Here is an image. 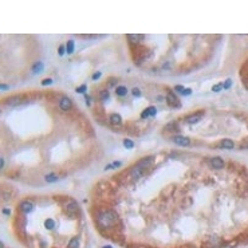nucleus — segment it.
I'll return each mask as SVG.
<instances>
[{
	"mask_svg": "<svg viewBox=\"0 0 248 248\" xmlns=\"http://www.w3.org/2000/svg\"><path fill=\"white\" fill-rule=\"evenodd\" d=\"M172 141L176 143V145H180V146H189L191 145V138L188 137H182V136H175L172 137Z\"/></svg>",
	"mask_w": 248,
	"mask_h": 248,
	"instance_id": "nucleus-5",
	"label": "nucleus"
},
{
	"mask_svg": "<svg viewBox=\"0 0 248 248\" xmlns=\"http://www.w3.org/2000/svg\"><path fill=\"white\" fill-rule=\"evenodd\" d=\"M117 83H118V79H117V78H110V79L107 80V86H109V87H113V86H115Z\"/></svg>",
	"mask_w": 248,
	"mask_h": 248,
	"instance_id": "nucleus-21",
	"label": "nucleus"
},
{
	"mask_svg": "<svg viewBox=\"0 0 248 248\" xmlns=\"http://www.w3.org/2000/svg\"><path fill=\"white\" fill-rule=\"evenodd\" d=\"M67 248H79V239L75 236V238H71L69 244H67Z\"/></svg>",
	"mask_w": 248,
	"mask_h": 248,
	"instance_id": "nucleus-15",
	"label": "nucleus"
},
{
	"mask_svg": "<svg viewBox=\"0 0 248 248\" xmlns=\"http://www.w3.org/2000/svg\"><path fill=\"white\" fill-rule=\"evenodd\" d=\"M109 122L114 126H118L122 123V117L119 114H117V113H113V114L109 115Z\"/></svg>",
	"mask_w": 248,
	"mask_h": 248,
	"instance_id": "nucleus-9",
	"label": "nucleus"
},
{
	"mask_svg": "<svg viewBox=\"0 0 248 248\" xmlns=\"http://www.w3.org/2000/svg\"><path fill=\"white\" fill-rule=\"evenodd\" d=\"M170 129H177V125L173 123V122H170V123H168V125L165 126V130H166V132H170Z\"/></svg>",
	"mask_w": 248,
	"mask_h": 248,
	"instance_id": "nucleus-24",
	"label": "nucleus"
},
{
	"mask_svg": "<svg viewBox=\"0 0 248 248\" xmlns=\"http://www.w3.org/2000/svg\"><path fill=\"white\" fill-rule=\"evenodd\" d=\"M166 102H168V105L170 106V107H180V106H181V103H180V101H178V98L176 97L173 93H168V95H166Z\"/></svg>",
	"mask_w": 248,
	"mask_h": 248,
	"instance_id": "nucleus-7",
	"label": "nucleus"
},
{
	"mask_svg": "<svg viewBox=\"0 0 248 248\" xmlns=\"http://www.w3.org/2000/svg\"><path fill=\"white\" fill-rule=\"evenodd\" d=\"M44 227L47 228L48 231H51L54 227H55V220H54V219H51V217L46 219V220H44Z\"/></svg>",
	"mask_w": 248,
	"mask_h": 248,
	"instance_id": "nucleus-16",
	"label": "nucleus"
},
{
	"mask_svg": "<svg viewBox=\"0 0 248 248\" xmlns=\"http://www.w3.org/2000/svg\"><path fill=\"white\" fill-rule=\"evenodd\" d=\"M86 90H87V86H86V85H82V86H79V87L77 89V93H80V94H83Z\"/></svg>",
	"mask_w": 248,
	"mask_h": 248,
	"instance_id": "nucleus-25",
	"label": "nucleus"
},
{
	"mask_svg": "<svg viewBox=\"0 0 248 248\" xmlns=\"http://www.w3.org/2000/svg\"><path fill=\"white\" fill-rule=\"evenodd\" d=\"M3 213L8 216V215H10V209H7V208H4V209H3Z\"/></svg>",
	"mask_w": 248,
	"mask_h": 248,
	"instance_id": "nucleus-36",
	"label": "nucleus"
},
{
	"mask_svg": "<svg viewBox=\"0 0 248 248\" xmlns=\"http://www.w3.org/2000/svg\"><path fill=\"white\" fill-rule=\"evenodd\" d=\"M58 176L55 175V173H48V175H46L44 176V180L47 182H54V181H56V180H58Z\"/></svg>",
	"mask_w": 248,
	"mask_h": 248,
	"instance_id": "nucleus-17",
	"label": "nucleus"
},
{
	"mask_svg": "<svg viewBox=\"0 0 248 248\" xmlns=\"http://www.w3.org/2000/svg\"><path fill=\"white\" fill-rule=\"evenodd\" d=\"M231 85H232V80L231 79H228L225 83H224V89H229L231 87Z\"/></svg>",
	"mask_w": 248,
	"mask_h": 248,
	"instance_id": "nucleus-30",
	"label": "nucleus"
},
{
	"mask_svg": "<svg viewBox=\"0 0 248 248\" xmlns=\"http://www.w3.org/2000/svg\"><path fill=\"white\" fill-rule=\"evenodd\" d=\"M51 83H53V79H43L42 80L43 86H47V85H51Z\"/></svg>",
	"mask_w": 248,
	"mask_h": 248,
	"instance_id": "nucleus-29",
	"label": "nucleus"
},
{
	"mask_svg": "<svg viewBox=\"0 0 248 248\" xmlns=\"http://www.w3.org/2000/svg\"><path fill=\"white\" fill-rule=\"evenodd\" d=\"M201 115H203V113H197V114H193V115H189V117H186L185 121L188 123H195V122H199L200 118H201Z\"/></svg>",
	"mask_w": 248,
	"mask_h": 248,
	"instance_id": "nucleus-10",
	"label": "nucleus"
},
{
	"mask_svg": "<svg viewBox=\"0 0 248 248\" xmlns=\"http://www.w3.org/2000/svg\"><path fill=\"white\" fill-rule=\"evenodd\" d=\"M64 51H66V44H60L59 48H58V53H59V55H63V54H64Z\"/></svg>",
	"mask_w": 248,
	"mask_h": 248,
	"instance_id": "nucleus-27",
	"label": "nucleus"
},
{
	"mask_svg": "<svg viewBox=\"0 0 248 248\" xmlns=\"http://www.w3.org/2000/svg\"><path fill=\"white\" fill-rule=\"evenodd\" d=\"M23 103V97L20 95H15V97H8L6 101H4V105L7 106H18Z\"/></svg>",
	"mask_w": 248,
	"mask_h": 248,
	"instance_id": "nucleus-6",
	"label": "nucleus"
},
{
	"mask_svg": "<svg viewBox=\"0 0 248 248\" xmlns=\"http://www.w3.org/2000/svg\"><path fill=\"white\" fill-rule=\"evenodd\" d=\"M220 148H223V149H233L235 142L232 140H223L220 142Z\"/></svg>",
	"mask_w": 248,
	"mask_h": 248,
	"instance_id": "nucleus-11",
	"label": "nucleus"
},
{
	"mask_svg": "<svg viewBox=\"0 0 248 248\" xmlns=\"http://www.w3.org/2000/svg\"><path fill=\"white\" fill-rule=\"evenodd\" d=\"M221 86H223V85L219 83V85H216V86H213L212 90H213V91H220V90H221Z\"/></svg>",
	"mask_w": 248,
	"mask_h": 248,
	"instance_id": "nucleus-31",
	"label": "nucleus"
},
{
	"mask_svg": "<svg viewBox=\"0 0 248 248\" xmlns=\"http://www.w3.org/2000/svg\"><path fill=\"white\" fill-rule=\"evenodd\" d=\"M175 90L177 91V93H184V90H185V89H184V86H182V85H177V86H175Z\"/></svg>",
	"mask_w": 248,
	"mask_h": 248,
	"instance_id": "nucleus-28",
	"label": "nucleus"
},
{
	"mask_svg": "<svg viewBox=\"0 0 248 248\" xmlns=\"http://www.w3.org/2000/svg\"><path fill=\"white\" fill-rule=\"evenodd\" d=\"M77 209H78L77 203H74V201H70L69 204H66V211H67L69 213H74V212H77Z\"/></svg>",
	"mask_w": 248,
	"mask_h": 248,
	"instance_id": "nucleus-14",
	"label": "nucleus"
},
{
	"mask_svg": "<svg viewBox=\"0 0 248 248\" xmlns=\"http://www.w3.org/2000/svg\"><path fill=\"white\" fill-rule=\"evenodd\" d=\"M90 98L91 97H89V95H86V97H85V99H86V103H87V105H90V102H91Z\"/></svg>",
	"mask_w": 248,
	"mask_h": 248,
	"instance_id": "nucleus-34",
	"label": "nucleus"
},
{
	"mask_svg": "<svg viewBox=\"0 0 248 248\" xmlns=\"http://www.w3.org/2000/svg\"><path fill=\"white\" fill-rule=\"evenodd\" d=\"M148 114H149V117H152V115H156V113H157V109L154 107V106H150V107H148Z\"/></svg>",
	"mask_w": 248,
	"mask_h": 248,
	"instance_id": "nucleus-22",
	"label": "nucleus"
},
{
	"mask_svg": "<svg viewBox=\"0 0 248 248\" xmlns=\"http://www.w3.org/2000/svg\"><path fill=\"white\" fill-rule=\"evenodd\" d=\"M59 109L62 112H69L73 109V101L69 97H62L59 99Z\"/></svg>",
	"mask_w": 248,
	"mask_h": 248,
	"instance_id": "nucleus-3",
	"label": "nucleus"
},
{
	"mask_svg": "<svg viewBox=\"0 0 248 248\" xmlns=\"http://www.w3.org/2000/svg\"><path fill=\"white\" fill-rule=\"evenodd\" d=\"M117 220H118L117 213H114L113 211H105V212L99 213L98 224L101 225V228H109L112 227L114 223H117Z\"/></svg>",
	"mask_w": 248,
	"mask_h": 248,
	"instance_id": "nucleus-2",
	"label": "nucleus"
},
{
	"mask_svg": "<svg viewBox=\"0 0 248 248\" xmlns=\"http://www.w3.org/2000/svg\"><path fill=\"white\" fill-rule=\"evenodd\" d=\"M123 146H125L126 149H132V148L134 146V142L132 140H129V138H126V140H123Z\"/></svg>",
	"mask_w": 248,
	"mask_h": 248,
	"instance_id": "nucleus-20",
	"label": "nucleus"
},
{
	"mask_svg": "<svg viewBox=\"0 0 248 248\" xmlns=\"http://www.w3.org/2000/svg\"><path fill=\"white\" fill-rule=\"evenodd\" d=\"M99 98H101L102 101L109 99V98H110V93H109V90H102L101 93H99Z\"/></svg>",
	"mask_w": 248,
	"mask_h": 248,
	"instance_id": "nucleus-19",
	"label": "nucleus"
},
{
	"mask_svg": "<svg viewBox=\"0 0 248 248\" xmlns=\"http://www.w3.org/2000/svg\"><path fill=\"white\" fill-rule=\"evenodd\" d=\"M115 94L118 95V97H125L127 94V89L125 86H117L115 87Z\"/></svg>",
	"mask_w": 248,
	"mask_h": 248,
	"instance_id": "nucleus-13",
	"label": "nucleus"
},
{
	"mask_svg": "<svg viewBox=\"0 0 248 248\" xmlns=\"http://www.w3.org/2000/svg\"><path fill=\"white\" fill-rule=\"evenodd\" d=\"M244 85L247 86V89H248V79H244Z\"/></svg>",
	"mask_w": 248,
	"mask_h": 248,
	"instance_id": "nucleus-39",
	"label": "nucleus"
},
{
	"mask_svg": "<svg viewBox=\"0 0 248 248\" xmlns=\"http://www.w3.org/2000/svg\"><path fill=\"white\" fill-rule=\"evenodd\" d=\"M34 208H35V204L30 201V200H24V201H21L19 204V209H20L21 213H30L34 211Z\"/></svg>",
	"mask_w": 248,
	"mask_h": 248,
	"instance_id": "nucleus-4",
	"label": "nucleus"
},
{
	"mask_svg": "<svg viewBox=\"0 0 248 248\" xmlns=\"http://www.w3.org/2000/svg\"><path fill=\"white\" fill-rule=\"evenodd\" d=\"M209 164H211V166H212L213 169H223L224 166H225V162H224V160L223 158H220V157H213V158H211V161H209Z\"/></svg>",
	"mask_w": 248,
	"mask_h": 248,
	"instance_id": "nucleus-8",
	"label": "nucleus"
},
{
	"mask_svg": "<svg viewBox=\"0 0 248 248\" xmlns=\"http://www.w3.org/2000/svg\"><path fill=\"white\" fill-rule=\"evenodd\" d=\"M102 248H113V247H112V245H103Z\"/></svg>",
	"mask_w": 248,
	"mask_h": 248,
	"instance_id": "nucleus-40",
	"label": "nucleus"
},
{
	"mask_svg": "<svg viewBox=\"0 0 248 248\" xmlns=\"http://www.w3.org/2000/svg\"><path fill=\"white\" fill-rule=\"evenodd\" d=\"M0 168H4V158L0 160Z\"/></svg>",
	"mask_w": 248,
	"mask_h": 248,
	"instance_id": "nucleus-38",
	"label": "nucleus"
},
{
	"mask_svg": "<svg viewBox=\"0 0 248 248\" xmlns=\"http://www.w3.org/2000/svg\"><path fill=\"white\" fill-rule=\"evenodd\" d=\"M132 94H133L134 97H141V90L140 89H137V87H134L133 90H132Z\"/></svg>",
	"mask_w": 248,
	"mask_h": 248,
	"instance_id": "nucleus-26",
	"label": "nucleus"
},
{
	"mask_svg": "<svg viewBox=\"0 0 248 248\" xmlns=\"http://www.w3.org/2000/svg\"><path fill=\"white\" fill-rule=\"evenodd\" d=\"M66 53L69 54V55L74 53V42H73V40H69V42H67V44H66Z\"/></svg>",
	"mask_w": 248,
	"mask_h": 248,
	"instance_id": "nucleus-18",
	"label": "nucleus"
},
{
	"mask_svg": "<svg viewBox=\"0 0 248 248\" xmlns=\"http://www.w3.org/2000/svg\"><path fill=\"white\" fill-rule=\"evenodd\" d=\"M121 165H122V162H121V161H114L113 166H114V168H118V166H121Z\"/></svg>",
	"mask_w": 248,
	"mask_h": 248,
	"instance_id": "nucleus-33",
	"label": "nucleus"
},
{
	"mask_svg": "<svg viewBox=\"0 0 248 248\" xmlns=\"http://www.w3.org/2000/svg\"><path fill=\"white\" fill-rule=\"evenodd\" d=\"M42 69H43V64H42V63H36L35 66L32 67V71H34V73H39V71L42 70Z\"/></svg>",
	"mask_w": 248,
	"mask_h": 248,
	"instance_id": "nucleus-23",
	"label": "nucleus"
},
{
	"mask_svg": "<svg viewBox=\"0 0 248 248\" xmlns=\"http://www.w3.org/2000/svg\"><path fill=\"white\" fill-rule=\"evenodd\" d=\"M99 77H101V73L98 71V73H95L94 75H93V79H94V80H97V79H99Z\"/></svg>",
	"mask_w": 248,
	"mask_h": 248,
	"instance_id": "nucleus-32",
	"label": "nucleus"
},
{
	"mask_svg": "<svg viewBox=\"0 0 248 248\" xmlns=\"http://www.w3.org/2000/svg\"><path fill=\"white\" fill-rule=\"evenodd\" d=\"M0 87H1V90H7V89H8V86H7V85H4V83H3V85H1V86H0Z\"/></svg>",
	"mask_w": 248,
	"mask_h": 248,
	"instance_id": "nucleus-37",
	"label": "nucleus"
},
{
	"mask_svg": "<svg viewBox=\"0 0 248 248\" xmlns=\"http://www.w3.org/2000/svg\"><path fill=\"white\" fill-rule=\"evenodd\" d=\"M191 93H192V91H191V90H189V89H188V90H184V93H182V95H189V94H191Z\"/></svg>",
	"mask_w": 248,
	"mask_h": 248,
	"instance_id": "nucleus-35",
	"label": "nucleus"
},
{
	"mask_svg": "<svg viewBox=\"0 0 248 248\" xmlns=\"http://www.w3.org/2000/svg\"><path fill=\"white\" fill-rule=\"evenodd\" d=\"M153 161H154V158L150 157V156L138 161V162L134 165V168L132 169V172H130V178H132V181H137V180L143 175V170H146L149 166L153 165Z\"/></svg>",
	"mask_w": 248,
	"mask_h": 248,
	"instance_id": "nucleus-1",
	"label": "nucleus"
},
{
	"mask_svg": "<svg viewBox=\"0 0 248 248\" xmlns=\"http://www.w3.org/2000/svg\"><path fill=\"white\" fill-rule=\"evenodd\" d=\"M127 39H129V42L132 44H138V42L142 39V36L137 35V34H130V35H127Z\"/></svg>",
	"mask_w": 248,
	"mask_h": 248,
	"instance_id": "nucleus-12",
	"label": "nucleus"
}]
</instances>
